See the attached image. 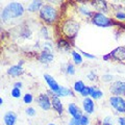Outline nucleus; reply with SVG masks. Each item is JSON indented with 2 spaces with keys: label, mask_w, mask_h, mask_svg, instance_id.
I'll use <instances>...</instances> for the list:
<instances>
[{
  "label": "nucleus",
  "mask_w": 125,
  "mask_h": 125,
  "mask_svg": "<svg viewBox=\"0 0 125 125\" xmlns=\"http://www.w3.org/2000/svg\"><path fill=\"white\" fill-rule=\"evenodd\" d=\"M71 55H72V61L74 65H81L83 62V58L81 53H79L76 50H72L71 51Z\"/></svg>",
  "instance_id": "nucleus-22"
},
{
  "label": "nucleus",
  "mask_w": 125,
  "mask_h": 125,
  "mask_svg": "<svg viewBox=\"0 0 125 125\" xmlns=\"http://www.w3.org/2000/svg\"><path fill=\"white\" fill-rule=\"evenodd\" d=\"M91 22L95 26L101 27V28H108V27H113V26L117 25V21L114 20V18L108 17V16L105 14L96 13V11H94Z\"/></svg>",
  "instance_id": "nucleus-4"
},
{
  "label": "nucleus",
  "mask_w": 125,
  "mask_h": 125,
  "mask_svg": "<svg viewBox=\"0 0 125 125\" xmlns=\"http://www.w3.org/2000/svg\"><path fill=\"white\" fill-rule=\"evenodd\" d=\"M80 95L83 97V98H87V97H90V87H85L83 90V92L80 93Z\"/></svg>",
  "instance_id": "nucleus-35"
},
{
  "label": "nucleus",
  "mask_w": 125,
  "mask_h": 125,
  "mask_svg": "<svg viewBox=\"0 0 125 125\" xmlns=\"http://www.w3.org/2000/svg\"><path fill=\"white\" fill-rule=\"evenodd\" d=\"M18 120V116L15 112L9 111L6 112L4 116H3V122H4L5 125H15L16 122Z\"/></svg>",
  "instance_id": "nucleus-18"
},
{
  "label": "nucleus",
  "mask_w": 125,
  "mask_h": 125,
  "mask_svg": "<svg viewBox=\"0 0 125 125\" xmlns=\"http://www.w3.org/2000/svg\"><path fill=\"white\" fill-rule=\"evenodd\" d=\"M24 72H25L24 68H23L22 66L18 65V64L14 65V66H10L6 71L7 75H9L10 77H19V76H21Z\"/></svg>",
  "instance_id": "nucleus-15"
},
{
  "label": "nucleus",
  "mask_w": 125,
  "mask_h": 125,
  "mask_svg": "<svg viewBox=\"0 0 125 125\" xmlns=\"http://www.w3.org/2000/svg\"><path fill=\"white\" fill-rule=\"evenodd\" d=\"M101 79L105 83H113V79H114V76L112 75V74H103L102 76H101Z\"/></svg>",
  "instance_id": "nucleus-31"
},
{
  "label": "nucleus",
  "mask_w": 125,
  "mask_h": 125,
  "mask_svg": "<svg viewBox=\"0 0 125 125\" xmlns=\"http://www.w3.org/2000/svg\"><path fill=\"white\" fill-rule=\"evenodd\" d=\"M44 4H45V2L42 1V0H32L26 6V11L31 13V14H36V13L39 14V11L41 10V9Z\"/></svg>",
  "instance_id": "nucleus-14"
},
{
  "label": "nucleus",
  "mask_w": 125,
  "mask_h": 125,
  "mask_svg": "<svg viewBox=\"0 0 125 125\" xmlns=\"http://www.w3.org/2000/svg\"><path fill=\"white\" fill-rule=\"evenodd\" d=\"M90 97L94 100H97V99H100L103 97V92L102 90L95 87V85H92L90 87Z\"/></svg>",
  "instance_id": "nucleus-20"
},
{
  "label": "nucleus",
  "mask_w": 125,
  "mask_h": 125,
  "mask_svg": "<svg viewBox=\"0 0 125 125\" xmlns=\"http://www.w3.org/2000/svg\"><path fill=\"white\" fill-rule=\"evenodd\" d=\"M50 97H51V102H52V109H54L58 115L62 116L65 112V108H64V105H62V102L61 100V97H58L55 94H53L52 91H51Z\"/></svg>",
  "instance_id": "nucleus-11"
},
{
  "label": "nucleus",
  "mask_w": 125,
  "mask_h": 125,
  "mask_svg": "<svg viewBox=\"0 0 125 125\" xmlns=\"http://www.w3.org/2000/svg\"><path fill=\"white\" fill-rule=\"evenodd\" d=\"M108 102L113 109L120 115H125V98L122 96H111Z\"/></svg>",
  "instance_id": "nucleus-5"
},
{
  "label": "nucleus",
  "mask_w": 125,
  "mask_h": 125,
  "mask_svg": "<svg viewBox=\"0 0 125 125\" xmlns=\"http://www.w3.org/2000/svg\"><path fill=\"white\" fill-rule=\"evenodd\" d=\"M77 11H78V14H79L81 17L88 18V19L91 20L95 10H93L92 9H90L89 6L84 5V4H80L79 6H77Z\"/></svg>",
  "instance_id": "nucleus-17"
},
{
  "label": "nucleus",
  "mask_w": 125,
  "mask_h": 125,
  "mask_svg": "<svg viewBox=\"0 0 125 125\" xmlns=\"http://www.w3.org/2000/svg\"><path fill=\"white\" fill-rule=\"evenodd\" d=\"M79 122H80V125H90V123H91V119H90L89 115L83 114V117L79 119Z\"/></svg>",
  "instance_id": "nucleus-29"
},
{
  "label": "nucleus",
  "mask_w": 125,
  "mask_h": 125,
  "mask_svg": "<svg viewBox=\"0 0 125 125\" xmlns=\"http://www.w3.org/2000/svg\"><path fill=\"white\" fill-rule=\"evenodd\" d=\"M87 77H88V79H89V80H91V81H96L97 79H98V75H96V74L94 73V72H90V73H88Z\"/></svg>",
  "instance_id": "nucleus-33"
},
{
  "label": "nucleus",
  "mask_w": 125,
  "mask_h": 125,
  "mask_svg": "<svg viewBox=\"0 0 125 125\" xmlns=\"http://www.w3.org/2000/svg\"><path fill=\"white\" fill-rule=\"evenodd\" d=\"M111 54V61L119 62H125V47L124 46H119L115 48Z\"/></svg>",
  "instance_id": "nucleus-10"
},
{
  "label": "nucleus",
  "mask_w": 125,
  "mask_h": 125,
  "mask_svg": "<svg viewBox=\"0 0 125 125\" xmlns=\"http://www.w3.org/2000/svg\"><path fill=\"white\" fill-rule=\"evenodd\" d=\"M39 18L40 20L44 23V25H54L55 23L58 22L60 19V11L54 5L51 3L47 2L45 3L41 10L39 11Z\"/></svg>",
  "instance_id": "nucleus-3"
},
{
  "label": "nucleus",
  "mask_w": 125,
  "mask_h": 125,
  "mask_svg": "<svg viewBox=\"0 0 125 125\" xmlns=\"http://www.w3.org/2000/svg\"><path fill=\"white\" fill-rule=\"evenodd\" d=\"M58 97H74L75 96V92L73 91V89H70L67 87H61V90L56 94Z\"/></svg>",
  "instance_id": "nucleus-21"
},
{
  "label": "nucleus",
  "mask_w": 125,
  "mask_h": 125,
  "mask_svg": "<svg viewBox=\"0 0 125 125\" xmlns=\"http://www.w3.org/2000/svg\"><path fill=\"white\" fill-rule=\"evenodd\" d=\"M85 87H87V85L84 84V83L83 80H76L75 83H74V84H73V91L75 93L80 94Z\"/></svg>",
  "instance_id": "nucleus-24"
},
{
  "label": "nucleus",
  "mask_w": 125,
  "mask_h": 125,
  "mask_svg": "<svg viewBox=\"0 0 125 125\" xmlns=\"http://www.w3.org/2000/svg\"><path fill=\"white\" fill-rule=\"evenodd\" d=\"M2 104H3V99L0 98V105H2Z\"/></svg>",
  "instance_id": "nucleus-38"
},
{
  "label": "nucleus",
  "mask_w": 125,
  "mask_h": 125,
  "mask_svg": "<svg viewBox=\"0 0 125 125\" xmlns=\"http://www.w3.org/2000/svg\"><path fill=\"white\" fill-rule=\"evenodd\" d=\"M66 74H68V75H74L76 72V69H75V65L74 64H71V62H69V64L66 65V70H65Z\"/></svg>",
  "instance_id": "nucleus-25"
},
{
  "label": "nucleus",
  "mask_w": 125,
  "mask_h": 125,
  "mask_svg": "<svg viewBox=\"0 0 125 125\" xmlns=\"http://www.w3.org/2000/svg\"><path fill=\"white\" fill-rule=\"evenodd\" d=\"M34 101V97L32 94H30V93H26L24 96H23V102H24L25 104H30V103H32Z\"/></svg>",
  "instance_id": "nucleus-26"
},
{
  "label": "nucleus",
  "mask_w": 125,
  "mask_h": 125,
  "mask_svg": "<svg viewBox=\"0 0 125 125\" xmlns=\"http://www.w3.org/2000/svg\"><path fill=\"white\" fill-rule=\"evenodd\" d=\"M80 53H81V55H83V57L89 58V60H95V58H96V56H95V55H93V54H90V53H88V52L83 51V50H81Z\"/></svg>",
  "instance_id": "nucleus-34"
},
{
  "label": "nucleus",
  "mask_w": 125,
  "mask_h": 125,
  "mask_svg": "<svg viewBox=\"0 0 125 125\" xmlns=\"http://www.w3.org/2000/svg\"><path fill=\"white\" fill-rule=\"evenodd\" d=\"M37 104L39 105V107L43 109L44 112H48L52 108L51 97L47 93L39 94V96L37 97Z\"/></svg>",
  "instance_id": "nucleus-6"
},
{
  "label": "nucleus",
  "mask_w": 125,
  "mask_h": 125,
  "mask_svg": "<svg viewBox=\"0 0 125 125\" xmlns=\"http://www.w3.org/2000/svg\"><path fill=\"white\" fill-rule=\"evenodd\" d=\"M67 111L69 113V115L72 117V118H75L77 116H80L83 114V108H80L75 102H71L68 104V107H67Z\"/></svg>",
  "instance_id": "nucleus-16"
},
{
  "label": "nucleus",
  "mask_w": 125,
  "mask_h": 125,
  "mask_svg": "<svg viewBox=\"0 0 125 125\" xmlns=\"http://www.w3.org/2000/svg\"><path fill=\"white\" fill-rule=\"evenodd\" d=\"M26 9L21 2L13 1L10 2L7 5H5L1 10L0 14V19L2 23H10L13 20L21 18L24 15Z\"/></svg>",
  "instance_id": "nucleus-1"
},
{
  "label": "nucleus",
  "mask_w": 125,
  "mask_h": 125,
  "mask_svg": "<svg viewBox=\"0 0 125 125\" xmlns=\"http://www.w3.org/2000/svg\"><path fill=\"white\" fill-rule=\"evenodd\" d=\"M83 111L87 115H93L95 113V102L91 97H87L83 100Z\"/></svg>",
  "instance_id": "nucleus-13"
},
{
  "label": "nucleus",
  "mask_w": 125,
  "mask_h": 125,
  "mask_svg": "<svg viewBox=\"0 0 125 125\" xmlns=\"http://www.w3.org/2000/svg\"><path fill=\"white\" fill-rule=\"evenodd\" d=\"M92 7H94L96 13H101V14H105L109 13V3L103 0H97V1H93L90 3Z\"/></svg>",
  "instance_id": "nucleus-9"
},
{
  "label": "nucleus",
  "mask_w": 125,
  "mask_h": 125,
  "mask_svg": "<svg viewBox=\"0 0 125 125\" xmlns=\"http://www.w3.org/2000/svg\"><path fill=\"white\" fill-rule=\"evenodd\" d=\"M38 61L40 62H42V64H46V65L54 61L53 50L43 48V50L40 52V54L38 55Z\"/></svg>",
  "instance_id": "nucleus-8"
},
{
  "label": "nucleus",
  "mask_w": 125,
  "mask_h": 125,
  "mask_svg": "<svg viewBox=\"0 0 125 125\" xmlns=\"http://www.w3.org/2000/svg\"><path fill=\"white\" fill-rule=\"evenodd\" d=\"M47 125H56V124H55V123H53V122H50V123H48Z\"/></svg>",
  "instance_id": "nucleus-39"
},
{
  "label": "nucleus",
  "mask_w": 125,
  "mask_h": 125,
  "mask_svg": "<svg viewBox=\"0 0 125 125\" xmlns=\"http://www.w3.org/2000/svg\"><path fill=\"white\" fill-rule=\"evenodd\" d=\"M25 114L28 116V117H33V116H36L37 111H36V108H34V107H32V106H28V107L25 109Z\"/></svg>",
  "instance_id": "nucleus-30"
},
{
  "label": "nucleus",
  "mask_w": 125,
  "mask_h": 125,
  "mask_svg": "<svg viewBox=\"0 0 125 125\" xmlns=\"http://www.w3.org/2000/svg\"><path fill=\"white\" fill-rule=\"evenodd\" d=\"M41 36L45 39V40H48L50 39V34H49V30H48V27L46 25H43L41 27Z\"/></svg>",
  "instance_id": "nucleus-27"
},
{
  "label": "nucleus",
  "mask_w": 125,
  "mask_h": 125,
  "mask_svg": "<svg viewBox=\"0 0 125 125\" xmlns=\"http://www.w3.org/2000/svg\"><path fill=\"white\" fill-rule=\"evenodd\" d=\"M44 79H45V81H46V83H47V85H48V88H49V90L50 91H52L53 92V94H56L58 93V91L61 90V87L62 85H60L58 84V83L57 81L54 79V78L50 75V74H44Z\"/></svg>",
  "instance_id": "nucleus-12"
},
{
  "label": "nucleus",
  "mask_w": 125,
  "mask_h": 125,
  "mask_svg": "<svg viewBox=\"0 0 125 125\" xmlns=\"http://www.w3.org/2000/svg\"><path fill=\"white\" fill-rule=\"evenodd\" d=\"M114 11V20L116 21H124L125 20V10L123 9H116Z\"/></svg>",
  "instance_id": "nucleus-23"
},
{
  "label": "nucleus",
  "mask_w": 125,
  "mask_h": 125,
  "mask_svg": "<svg viewBox=\"0 0 125 125\" xmlns=\"http://www.w3.org/2000/svg\"><path fill=\"white\" fill-rule=\"evenodd\" d=\"M109 93L112 96H124L125 95V81L116 80L109 85Z\"/></svg>",
  "instance_id": "nucleus-7"
},
{
  "label": "nucleus",
  "mask_w": 125,
  "mask_h": 125,
  "mask_svg": "<svg viewBox=\"0 0 125 125\" xmlns=\"http://www.w3.org/2000/svg\"><path fill=\"white\" fill-rule=\"evenodd\" d=\"M117 121H118V124L119 125H125V116L119 117V118L117 119Z\"/></svg>",
  "instance_id": "nucleus-36"
},
{
  "label": "nucleus",
  "mask_w": 125,
  "mask_h": 125,
  "mask_svg": "<svg viewBox=\"0 0 125 125\" xmlns=\"http://www.w3.org/2000/svg\"><path fill=\"white\" fill-rule=\"evenodd\" d=\"M23 87V83H21V81H16V83H14V88H18V89H21Z\"/></svg>",
  "instance_id": "nucleus-37"
},
{
  "label": "nucleus",
  "mask_w": 125,
  "mask_h": 125,
  "mask_svg": "<svg viewBox=\"0 0 125 125\" xmlns=\"http://www.w3.org/2000/svg\"><path fill=\"white\" fill-rule=\"evenodd\" d=\"M101 125H114L112 117H109V116L105 117V118L102 120V122H101Z\"/></svg>",
  "instance_id": "nucleus-32"
},
{
  "label": "nucleus",
  "mask_w": 125,
  "mask_h": 125,
  "mask_svg": "<svg viewBox=\"0 0 125 125\" xmlns=\"http://www.w3.org/2000/svg\"><path fill=\"white\" fill-rule=\"evenodd\" d=\"M57 48L62 50V51L67 52L70 50V48H71V43H70V41L67 40V39L61 37L57 40Z\"/></svg>",
  "instance_id": "nucleus-19"
},
{
  "label": "nucleus",
  "mask_w": 125,
  "mask_h": 125,
  "mask_svg": "<svg viewBox=\"0 0 125 125\" xmlns=\"http://www.w3.org/2000/svg\"><path fill=\"white\" fill-rule=\"evenodd\" d=\"M58 27H60L62 37L67 39L69 41H72L77 37L78 31L80 29V23L76 19L68 17V18L62 19L60 22Z\"/></svg>",
  "instance_id": "nucleus-2"
},
{
  "label": "nucleus",
  "mask_w": 125,
  "mask_h": 125,
  "mask_svg": "<svg viewBox=\"0 0 125 125\" xmlns=\"http://www.w3.org/2000/svg\"><path fill=\"white\" fill-rule=\"evenodd\" d=\"M10 96L15 99H19L21 97V89H18V88H13L10 92Z\"/></svg>",
  "instance_id": "nucleus-28"
}]
</instances>
